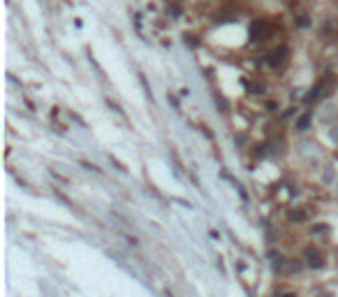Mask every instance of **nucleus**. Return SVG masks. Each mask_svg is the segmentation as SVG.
Segmentation results:
<instances>
[{"mask_svg":"<svg viewBox=\"0 0 338 297\" xmlns=\"http://www.w3.org/2000/svg\"><path fill=\"white\" fill-rule=\"evenodd\" d=\"M299 153L304 156V158L310 163V165H317V153H320V147L315 144V139H299Z\"/></svg>","mask_w":338,"mask_h":297,"instance_id":"1","label":"nucleus"},{"mask_svg":"<svg viewBox=\"0 0 338 297\" xmlns=\"http://www.w3.org/2000/svg\"><path fill=\"white\" fill-rule=\"evenodd\" d=\"M317 118H320V123H324V126H331V128H334V121L338 118V107L334 105V102L324 105L322 109H320Z\"/></svg>","mask_w":338,"mask_h":297,"instance_id":"2","label":"nucleus"},{"mask_svg":"<svg viewBox=\"0 0 338 297\" xmlns=\"http://www.w3.org/2000/svg\"><path fill=\"white\" fill-rule=\"evenodd\" d=\"M304 255H306V260H308V267H313V269H322L324 267V258L317 253L313 246H308L306 251H304Z\"/></svg>","mask_w":338,"mask_h":297,"instance_id":"3","label":"nucleus"},{"mask_svg":"<svg viewBox=\"0 0 338 297\" xmlns=\"http://www.w3.org/2000/svg\"><path fill=\"white\" fill-rule=\"evenodd\" d=\"M285 56H287V49H285V47H280V49H274V51L269 53L266 63L271 65V67H280V65L285 63Z\"/></svg>","mask_w":338,"mask_h":297,"instance_id":"4","label":"nucleus"},{"mask_svg":"<svg viewBox=\"0 0 338 297\" xmlns=\"http://www.w3.org/2000/svg\"><path fill=\"white\" fill-rule=\"evenodd\" d=\"M266 33H269V26H266V23H253L250 37H253V40H264Z\"/></svg>","mask_w":338,"mask_h":297,"instance_id":"5","label":"nucleus"},{"mask_svg":"<svg viewBox=\"0 0 338 297\" xmlns=\"http://www.w3.org/2000/svg\"><path fill=\"white\" fill-rule=\"evenodd\" d=\"M287 218H290V223H304L308 218V214L304 209H292V212L287 214Z\"/></svg>","mask_w":338,"mask_h":297,"instance_id":"6","label":"nucleus"},{"mask_svg":"<svg viewBox=\"0 0 338 297\" xmlns=\"http://www.w3.org/2000/svg\"><path fill=\"white\" fill-rule=\"evenodd\" d=\"M308 126H310V112L296 118V130H308Z\"/></svg>","mask_w":338,"mask_h":297,"instance_id":"7","label":"nucleus"},{"mask_svg":"<svg viewBox=\"0 0 338 297\" xmlns=\"http://www.w3.org/2000/svg\"><path fill=\"white\" fill-rule=\"evenodd\" d=\"M285 272H287V274H299V272H301V263H296V260H287V263H285Z\"/></svg>","mask_w":338,"mask_h":297,"instance_id":"8","label":"nucleus"},{"mask_svg":"<svg viewBox=\"0 0 338 297\" xmlns=\"http://www.w3.org/2000/svg\"><path fill=\"white\" fill-rule=\"evenodd\" d=\"M53 195H56L58 200L63 202V204H65V207H67V209H74V207H72V202L67 200V198H65V195H63V193H61V191H53Z\"/></svg>","mask_w":338,"mask_h":297,"instance_id":"9","label":"nucleus"},{"mask_svg":"<svg viewBox=\"0 0 338 297\" xmlns=\"http://www.w3.org/2000/svg\"><path fill=\"white\" fill-rule=\"evenodd\" d=\"M329 139H331L334 144H338V126H334L331 130H329Z\"/></svg>","mask_w":338,"mask_h":297,"instance_id":"10","label":"nucleus"},{"mask_svg":"<svg viewBox=\"0 0 338 297\" xmlns=\"http://www.w3.org/2000/svg\"><path fill=\"white\" fill-rule=\"evenodd\" d=\"M107 107H109V109H114V112H116V114H123V109H121V107H118L116 102H111V100H109V98H107Z\"/></svg>","mask_w":338,"mask_h":297,"instance_id":"11","label":"nucleus"},{"mask_svg":"<svg viewBox=\"0 0 338 297\" xmlns=\"http://www.w3.org/2000/svg\"><path fill=\"white\" fill-rule=\"evenodd\" d=\"M331 181H334V170L327 167V170H324V183H331Z\"/></svg>","mask_w":338,"mask_h":297,"instance_id":"12","label":"nucleus"},{"mask_svg":"<svg viewBox=\"0 0 338 297\" xmlns=\"http://www.w3.org/2000/svg\"><path fill=\"white\" fill-rule=\"evenodd\" d=\"M183 42H188L190 47H197V44H200L197 40H195V35H183Z\"/></svg>","mask_w":338,"mask_h":297,"instance_id":"13","label":"nucleus"},{"mask_svg":"<svg viewBox=\"0 0 338 297\" xmlns=\"http://www.w3.org/2000/svg\"><path fill=\"white\" fill-rule=\"evenodd\" d=\"M327 232V225H315L313 228V234H324Z\"/></svg>","mask_w":338,"mask_h":297,"instance_id":"14","label":"nucleus"},{"mask_svg":"<svg viewBox=\"0 0 338 297\" xmlns=\"http://www.w3.org/2000/svg\"><path fill=\"white\" fill-rule=\"evenodd\" d=\"M109 160H111V163L116 165V170H118V172H125V167H123V163H118V160L114 158V156H109Z\"/></svg>","mask_w":338,"mask_h":297,"instance_id":"15","label":"nucleus"},{"mask_svg":"<svg viewBox=\"0 0 338 297\" xmlns=\"http://www.w3.org/2000/svg\"><path fill=\"white\" fill-rule=\"evenodd\" d=\"M299 26H304V28H306V26H308V16H299Z\"/></svg>","mask_w":338,"mask_h":297,"instance_id":"16","label":"nucleus"},{"mask_svg":"<svg viewBox=\"0 0 338 297\" xmlns=\"http://www.w3.org/2000/svg\"><path fill=\"white\" fill-rule=\"evenodd\" d=\"M334 191H336V195H338V181H336V186H334Z\"/></svg>","mask_w":338,"mask_h":297,"instance_id":"17","label":"nucleus"},{"mask_svg":"<svg viewBox=\"0 0 338 297\" xmlns=\"http://www.w3.org/2000/svg\"><path fill=\"white\" fill-rule=\"evenodd\" d=\"M283 297H294V295H283Z\"/></svg>","mask_w":338,"mask_h":297,"instance_id":"18","label":"nucleus"}]
</instances>
